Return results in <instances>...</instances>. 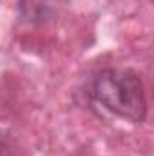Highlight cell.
I'll return each instance as SVG.
<instances>
[{
  "mask_svg": "<svg viewBox=\"0 0 154 156\" xmlns=\"http://www.w3.org/2000/svg\"><path fill=\"white\" fill-rule=\"evenodd\" d=\"M56 0H20V9L27 18H47L49 11L54 9Z\"/></svg>",
  "mask_w": 154,
  "mask_h": 156,
  "instance_id": "7a4b0ae2",
  "label": "cell"
},
{
  "mask_svg": "<svg viewBox=\"0 0 154 156\" xmlns=\"http://www.w3.org/2000/svg\"><path fill=\"white\" fill-rule=\"evenodd\" d=\"M93 98L105 109L129 122L140 123L147 115L145 87L138 75L121 69H103L93 78Z\"/></svg>",
  "mask_w": 154,
  "mask_h": 156,
  "instance_id": "6da1fadb",
  "label": "cell"
}]
</instances>
